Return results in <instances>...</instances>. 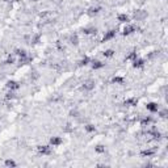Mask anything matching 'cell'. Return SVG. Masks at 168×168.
<instances>
[{
	"label": "cell",
	"mask_w": 168,
	"mask_h": 168,
	"mask_svg": "<svg viewBox=\"0 0 168 168\" xmlns=\"http://www.w3.org/2000/svg\"><path fill=\"white\" fill-rule=\"evenodd\" d=\"M84 130L87 131V133H95V131H96V126L88 124V125H85V126H84Z\"/></svg>",
	"instance_id": "obj_23"
},
{
	"label": "cell",
	"mask_w": 168,
	"mask_h": 168,
	"mask_svg": "<svg viewBox=\"0 0 168 168\" xmlns=\"http://www.w3.org/2000/svg\"><path fill=\"white\" fill-rule=\"evenodd\" d=\"M146 109L150 112V113H158V110L160 109L159 104L158 103H154V101H150V103L146 104Z\"/></svg>",
	"instance_id": "obj_3"
},
{
	"label": "cell",
	"mask_w": 168,
	"mask_h": 168,
	"mask_svg": "<svg viewBox=\"0 0 168 168\" xmlns=\"http://www.w3.org/2000/svg\"><path fill=\"white\" fill-rule=\"evenodd\" d=\"M147 17V12L143 11V9H138V11L134 12V19L137 20V21H141V20H144Z\"/></svg>",
	"instance_id": "obj_8"
},
{
	"label": "cell",
	"mask_w": 168,
	"mask_h": 168,
	"mask_svg": "<svg viewBox=\"0 0 168 168\" xmlns=\"http://www.w3.org/2000/svg\"><path fill=\"white\" fill-rule=\"evenodd\" d=\"M114 54H116V51H114L113 49H107V50L103 53V55L105 58H112V57H114Z\"/></svg>",
	"instance_id": "obj_20"
},
{
	"label": "cell",
	"mask_w": 168,
	"mask_h": 168,
	"mask_svg": "<svg viewBox=\"0 0 168 168\" xmlns=\"http://www.w3.org/2000/svg\"><path fill=\"white\" fill-rule=\"evenodd\" d=\"M135 32V26L134 25H130V24H126L125 25V28L122 29V36H130V34H133V33Z\"/></svg>",
	"instance_id": "obj_7"
},
{
	"label": "cell",
	"mask_w": 168,
	"mask_h": 168,
	"mask_svg": "<svg viewBox=\"0 0 168 168\" xmlns=\"http://www.w3.org/2000/svg\"><path fill=\"white\" fill-rule=\"evenodd\" d=\"M5 87L8 88V91H19L20 90V87H21V85H20V83L19 81H16V80H9L8 83L5 84Z\"/></svg>",
	"instance_id": "obj_4"
},
{
	"label": "cell",
	"mask_w": 168,
	"mask_h": 168,
	"mask_svg": "<svg viewBox=\"0 0 168 168\" xmlns=\"http://www.w3.org/2000/svg\"><path fill=\"white\" fill-rule=\"evenodd\" d=\"M5 98H7V100H15V98H16V93L13 91H8V93L5 95Z\"/></svg>",
	"instance_id": "obj_26"
},
{
	"label": "cell",
	"mask_w": 168,
	"mask_h": 168,
	"mask_svg": "<svg viewBox=\"0 0 168 168\" xmlns=\"http://www.w3.org/2000/svg\"><path fill=\"white\" fill-rule=\"evenodd\" d=\"M4 166L5 167H17V163H16L13 159H11V158H8V159L4 160Z\"/></svg>",
	"instance_id": "obj_19"
},
{
	"label": "cell",
	"mask_w": 168,
	"mask_h": 168,
	"mask_svg": "<svg viewBox=\"0 0 168 168\" xmlns=\"http://www.w3.org/2000/svg\"><path fill=\"white\" fill-rule=\"evenodd\" d=\"M116 36H117V30H116V29H110V30L105 32V34L103 37V42H107V41H109V39H113Z\"/></svg>",
	"instance_id": "obj_6"
},
{
	"label": "cell",
	"mask_w": 168,
	"mask_h": 168,
	"mask_svg": "<svg viewBox=\"0 0 168 168\" xmlns=\"http://www.w3.org/2000/svg\"><path fill=\"white\" fill-rule=\"evenodd\" d=\"M151 124H152V117L151 116H144V117H142V120H141V126H142L143 129L150 126Z\"/></svg>",
	"instance_id": "obj_10"
},
{
	"label": "cell",
	"mask_w": 168,
	"mask_h": 168,
	"mask_svg": "<svg viewBox=\"0 0 168 168\" xmlns=\"http://www.w3.org/2000/svg\"><path fill=\"white\" fill-rule=\"evenodd\" d=\"M112 83H113V84H118V85H124L125 84V79L122 76H118V75H116V76L112 79Z\"/></svg>",
	"instance_id": "obj_15"
},
{
	"label": "cell",
	"mask_w": 168,
	"mask_h": 168,
	"mask_svg": "<svg viewBox=\"0 0 168 168\" xmlns=\"http://www.w3.org/2000/svg\"><path fill=\"white\" fill-rule=\"evenodd\" d=\"M95 88V81L93 80H85L84 83H83V90L84 91H92Z\"/></svg>",
	"instance_id": "obj_13"
},
{
	"label": "cell",
	"mask_w": 168,
	"mask_h": 168,
	"mask_svg": "<svg viewBox=\"0 0 168 168\" xmlns=\"http://www.w3.org/2000/svg\"><path fill=\"white\" fill-rule=\"evenodd\" d=\"M117 20L122 24H129L130 22V17L126 15V13H118L117 15Z\"/></svg>",
	"instance_id": "obj_11"
},
{
	"label": "cell",
	"mask_w": 168,
	"mask_h": 168,
	"mask_svg": "<svg viewBox=\"0 0 168 168\" xmlns=\"http://www.w3.org/2000/svg\"><path fill=\"white\" fill-rule=\"evenodd\" d=\"M95 151H96L97 154H104L105 151H107V149H105L104 144H96V146H95Z\"/></svg>",
	"instance_id": "obj_22"
},
{
	"label": "cell",
	"mask_w": 168,
	"mask_h": 168,
	"mask_svg": "<svg viewBox=\"0 0 168 168\" xmlns=\"http://www.w3.org/2000/svg\"><path fill=\"white\" fill-rule=\"evenodd\" d=\"M37 151L39 155H50L51 154V146L50 144H42L37 147Z\"/></svg>",
	"instance_id": "obj_1"
},
{
	"label": "cell",
	"mask_w": 168,
	"mask_h": 168,
	"mask_svg": "<svg viewBox=\"0 0 168 168\" xmlns=\"http://www.w3.org/2000/svg\"><path fill=\"white\" fill-rule=\"evenodd\" d=\"M125 105L127 107H137L138 105V98L137 97H129L125 100Z\"/></svg>",
	"instance_id": "obj_14"
},
{
	"label": "cell",
	"mask_w": 168,
	"mask_h": 168,
	"mask_svg": "<svg viewBox=\"0 0 168 168\" xmlns=\"http://www.w3.org/2000/svg\"><path fill=\"white\" fill-rule=\"evenodd\" d=\"M68 41H70V44H71L72 46H78V45H79V37H78L76 34L70 36V39H68Z\"/></svg>",
	"instance_id": "obj_17"
},
{
	"label": "cell",
	"mask_w": 168,
	"mask_h": 168,
	"mask_svg": "<svg viewBox=\"0 0 168 168\" xmlns=\"http://www.w3.org/2000/svg\"><path fill=\"white\" fill-rule=\"evenodd\" d=\"M90 66L92 67V70H101V68L105 67V63L101 61H98V59H91Z\"/></svg>",
	"instance_id": "obj_2"
},
{
	"label": "cell",
	"mask_w": 168,
	"mask_h": 168,
	"mask_svg": "<svg viewBox=\"0 0 168 168\" xmlns=\"http://www.w3.org/2000/svg\"><path fill=\"white\" fill-rule=\"evenodd\" d=\"M100 11H101L100 7H91V8L88 9V15L90 16H96V15L100 13Z\"/></svg>",
	"instance_id": "obj_16"
},
{
	"label": "cell",
	"mask_w": 168,
	"mask_h": 168,
	"mask_svg": "<svg viewBox=\"0 0 168 168\" xmlns=\"http://www.w3.org/2000/svg\"><path fill=\"white\" fill-rule=\"evenodd\" d=\"M131 63H133V67L134 68H143L144 67V63H146V62H144V59L143 58H135L134 59L133 62H131Z\"/></svg>",
	"instance_id": "obj_9"
},
{
	"label": "cell",
	"mask_w": 168,
	"mask_h": 168,
	"mask_svg": "<svg viewBox=\"0 0 168 168\" xmlns=\"http://www.w3.org/2000/svg\"><path fill=\"white\" fill-rule=\"evenodd\" d=\"M16 54H13V55H9L8 58H7V61H5V64H13L16 62Z\"/></svg>",
	"instance_id": "obj_24"
},
{
	"label": "cell",
	"mask_w": 168,
	"mask_h": 168,
	"mask_svg": "<svg viewBox=\"0 0 168 168\" xmlns=\"http://www.w3.org/2000/svg\"><path fill=\"white\" fill-rule=\"evenodd\" d=\"M91 63V58H88V57H84V58H81L80 61H79V66H80V67H85V66H88Z\"/></svg>",
	"instance_id": "obj_18"
},
{
	"label": "cell",
	"mask_w": 168,
	"mask_h": 168,
	"mask_svg": "<svg viewBox=\"0 0 168 168\" xmlns=\"http://www.w3.org/2000/svg\"><path fill=\"white\" fill-rule=\"evenodd\" d=\"M135 58H138V54H137V51H134V50L130 51L129 54L126 55V61H130V62H133Z\"/></svg>",
	"instance_id": "obj_21"
},
{
	"label": "cell",
	"mask_w": 168,
	"mask_h": 168,
	"mask_svg": "<svg viewBox=\"0 0 168 168\" xmlns=\"http://www.w3.org/2000/svg\"><path fill=\"white\" fill-rule=\"evenodd\" d=\"M154 155H155V150H152V149H144L141 151V156L142 158H151Z\"/></svg>",
	"instance_id": "obj_12"
},
{
	"label": "cell",
	"mask_w": 168,
	"mask_h": 168,
	"mask_svg": "<svg viewBox=\"0 0 168 168\" xmlns=\"http://www.w3.org/2000/svg\"><path fill=\"white\" fill-rule=\"evenodd\" d=\"M62 143H63V139H62L61 137H58V135L51 137L50 141H49V144H50L51 147H58V146H61Z\"/></svg>",
	"instance_id": "obj_5"
},
{
	"label": "cell",
	"mask_w": 168,
	"mask_h": 168,
	"mask_svg": "<svg viewBox=\"0 0 168 168\" xmlns=\"http://www.w3.org/2000/svg\"><path fill=\"white\" fill-rule=\"evenodd\" d=\"M83 33L84 34H95L96 33V28H84Z\"/></svg>",
	"instance_id": "obj_25"
}]
</instances>
